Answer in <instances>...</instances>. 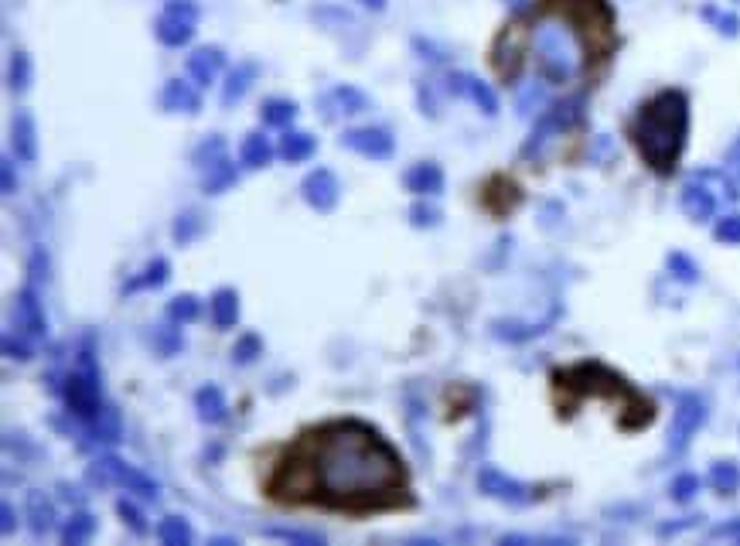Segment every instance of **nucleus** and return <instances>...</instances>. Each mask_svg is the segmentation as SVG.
<instances>
[{
	"instance_id": "f257e3e1",
	"label": "nucleus",
	"mask_w": 740,
	"mask_h": 546,
	"mask_svg": "<svg viewBox=\"0 0 740 546\" xmlns=\"http://www.w3.org/2000/svg\"><path fill=\"white\" fill-rule=\"evenodd\" d=\"M273 499L324 509H389L406 502V468L379 430L362 420H331L301 434L270 475Z\"/></svg>"
},
{
	"instance_id": "f03ea898",
	"label": "nucleus",
	"mask_w": 740,
	"mask_h": 546,
	"mask_svg": "<svg viewBox=\"0 0 740 546\" xmlns=\"http://www.w3.org/2000/svg\"><path fill=\"white\" fill-rule=\"evenodd\" d=\"M689 134V103L679 89H662L638 110L631 123V140H635L638 154L645 157L648 168L659 175L676 168L679 154L686 147Z\"/></svg>"
},
{
	"instance_id": "7ed1b4c3",
	"label": "nucleus",
	"mask_w": 740,
	"mask_h": 546,
	"mask_svg": "<svg viewBox=\"0 0 740 546\" xmlns=\"http://www.w3.org/2000/svg\"><path fill=\"white\" fill-rule=\"evenodd\" d=\"M532 55H536L539 76L553 86H563V82H573L580 72L587 69V45L580 38L577 24L563 14H543L536 24H532L529 35Z\"/></svg>"
},
{
	"instance_id": "20e7f679",
	"label": "nucleus",
	"mask_w": 740,
	"mask_h": 546,
	"mask_svg": "<svg viewBox=\"0 0 740 546\" xmlns=\"http://www.w3.org/2000/svg\"><path fill=\"white\" fill-rule=\"evenodd\" d=\"M65 396V407H69L72 417L79 420H96L99 410L106 407L103 403V379H99V366H96V352H93V338L82 342V349L76 352V369L65 376L62 386Z\"/></svg>"
},
{
	"instance_id": "39448f33",
	"label": "nucleus",
	"mask_w": 740,
	"mask_h": 546,
	"mask_svg": "<svg viewBox=\"0 0 740 546\" xmlns=\"http://www.w3.org/2000/svg\"><path fill=\"white\" fill-rule=\"evenodd\" d=\"M737 198L740 192L730 185V178L723 171H693L683 181V192H679V205L693 222H706L713 219L720 209V198Z\"/></svg>"
},
{
	"instance_id": "423d86ee",
	"label": "nucleus",
	"mask_w": 740,
	"mask_h": 546,
	"mask_svg": "<svg viewBox=\"0 0 740 546\" xmlns=\"http://www.w3.org/2000/svg\"><path fill=\"white\" fill-rule=\"evenodd\" d=\"M195 164L202 171V192L205 195H222L236 185V164L226 157V144L222 137H209L195 147Z\"/></svg>"
},
{
	"instance_id": "0eeeda50",
	"label": "nucleus",
	"mask_w": 740,
	"mask_h": 546,
	"mask_svg": "<svg viewBox=\"0 0 740 546\" xmlns=\"http://www.w3.org/2000/svg\"><path fill=\"white\" fill-rule=\"evenodd\" d=\"M89 482L120 485V488H127V492H133V495H144V499H157V492H161L151 475H144V471L127 465V461L113 458V454H103V458L89 468Z\"/></svg>"
},
{
	"instance_id": "6e6552de",
	"label": "nucleus",
	"mask_w": 740,
	"mask_h": 546,
	"mask_svg": "<svg viewBox=\"0 0 740 546\" xmlns=\"http://www.w3.org/2000/svg\"><path fill=\"white\" fill-rule=\"evenodd\" d=\"M580 113H584V96H573V99H563V103L550 106V110H546L543 117H539L536 127H532L529 140L522 144V157H532V154L543 151V147L550 144V140H553L556 134L570 130L573 123L580 120Z\"/></svg>"
},
{
	"instance_id": "1a4fd4ad",
	"label": "nucleus",
	"mask_w": 740,
	"mask_h": 546,
	"mask_svg": "<svg viewBox=\"0 0 740 546\" xmlns=\"http://www.w3.org/2000/svg\"><path fill=\"white\" fill-rule=\"evenodd\" d=\"M195 24H198L195 0H168L164 11H161V18H157V24H154V35L161 45L181 48L195 38Z\"/></svg>"
},
{
	"instance_id": "9d476101",
	"label": "nucleus",
	"mask_w": 740,
	"mask_h": 546,
	"mask_svg": "<svg viewBox=\"0 0 740 546\" xmlns=\"http://www.w3.org/2000/svg\"><path fill=\"white\" fill-rule=\"evenodd\" d=\"M706 420V400L700 393H683L679 396V407H676V420H672L669 430V448L672 451H686V444L693 441V434L703 427Z\"/></svg>"
},
{
	"instance_id": "9b49d317",
	"label": "nucleus",
	"mask_w": 740,
	"mask_h": 546,
	"mask_svg": "<svg viewBox=\"0 0 740 546\" xmlns=\"http://www.w3.org/2000/svg\"><path fill=\"white\" fill-rule=\"evenodd\" d=\"M478 488L498 502H509V506H529V502L536 499V488L526 485V482H515V478H509L505 471H498L495 465H481Z\"/></svg>"
},
{
	"instance_id": "f8f14e48",
	"label": "nucleus",
	"mask_w": 740,
	"mask_h": 546,
	"mask_svg": "<svg viewBox=\"0 0 740 546\" xmlns=\"http://www.w3.org/2000/svg\"><path fill=\"white\" fill-rule=\"evenodd\" d=\"M342 147L369 157V161H389L396 151V140L386 127H352L342 134Z\"/></svg>"
},
{
	"instance_id": "ddd939ff",
	"label": "nucleus",
	"mask_w": 740,
	"mask_h": 546,
	"mask_svg": "<svg viewBox=\"0 0 740 546\" xmlns=\"http://www.w3.org/2000/svg\"><path fill=\"white\" fill-rule=\"evenodd\" d=\"M14 321H18V332L28 338H45L48 335V318L45 308H41V297H38V284H24L18 297H14Z\"/></svg>"
},
{
	"instance_id": "4468645a",
	"label": "nucleus",
	"mask_w": 740,
	"mask_h": 546,
	"mask_svg": "<svg viewBox=\"0 0 740 546\" xmlns=\"http://www.w3.org/2000/svg\"><path fill=\"white\" fill-rule=\"evenodd\" d=\"M301 195L314 212H331L342 198V185H338L331 168H314L311 175L301 181Z\"/></svg>"
},
{
	"instance_id": "2eb2a0df",
	"label": "nucleus",
	"mask_w": 740,
	"mask_h": 546,
	"mask_svg": "<svg viewBox=\"0 0 740 546\" xmlns=\"http://www.w3.org/2000/svg\"><path fill=\"white\" fill-rule=\"evenodd\" d=\"M447 89H451L454 96L475 103L485 117H495L498 113V96L492 93V86L481 82L478 76H471V72H451V76H447Z\"/></svg>"
},
{
	"instance_id": "dca6fc26",
	"label": "nucleus",
	"mask_w": 740,
	"mask_h": 546,
	"mask_svg": "<svg viewBox=\"0 0 740 546\" xmlns=\"http://www.w3.org/2000/svg\"><path fill=\"white\" fill-rule=\"evenodd\" d=\"M161 106L168 113H188V117H195V113L202 110V96H198V89L191 86V82L168 79L161 89Z\"/></svg>"
},
{
	"instance_id": "f3484780",
	"label": "nucleus",
	"mask_w": 740,
	"mask_h": 546,
	"mask_svg": "<svg viewBox=\"0 0 740 546\" xmlns=\"http://www.w3.org/2000/svg\"><path fill=\"white\" fill-rule=\"evenodd\" d=\"M403 185H406V192H413L420 198L440 195V192H444V168L434 164V161H420L403 175Z\"/></svg>"
},
{
	"instance_id": "a211bd4d",
	"label": "nucleus",
	"mask_w": 740,
	"mask_h": 546,
	"mask_svg": "<svg viewBox=\"0 0 740 546\" xmlns=\"http://www.w3.org/2000/svg\"><path fill=\"white\" fill-rule=\"evenodd\" d=\"M222 65H226V55H222V48H215V45L195 48V52L188 55V76L195 79L198 86H212V82L219 79Z\"/></svg>"
},
{
	"instance_id": "6ab92c4d",
	"label": "nucleus",
	"mask_w": 740,
	"mask_h": 546,
	"mask_svg": "<svg viewBox=\"0 0 740 546\" xmlns=\"http://www.w3.org/2000/svg\"><path fill=\"white\" fill-rule=\"evenodd\" d=\"M11 144H14V154L21 157V161H35L38 157V127H35V117H31L28 110H18L14 113V123H11Z\"/></svg>"
},
{
	"instance_id": "aec40b11",
	"label": "nucleus",
	"mask_w": 740,
	"mask_h": 546,
	"mask_svg": "<svg viewBox=\"0 0 740 546\" xmlns=\"http://www.w3.org/2000/svg\"><path fill=\"white\" fill-rule=\"evenodd\" d=\"M321 103L331 106L335 113H342V117H355V113L369 110V96H365L362 89H355V86H335L328 96L321 99ZM335 113H331V117H335Z\"/></svg>"
},
{
	"instance_id": "412c9836",
	"label": "nucleus",
	"mask_w": 740,
	"mask_h": 546,
	"mask_svg": "<svg viewBox=\"0 0 740 546\" xmlns=\"http://www.w3.org/2000/svg\"><path fill=\"white\" fill-rule=\"evenodd\" d=\"M195 410H198V417H202L205 424H222V420L229 417V403H226V396H222V390L215 383L202 386V390L195 393Z\"/></svg>"
},
{
	"instance_id": "4be33fe9",
	"label": "nucleus",
	"mask_w": 740,
	"mask_h": 546,
	"mask_svg": "<svg viewBox=\"0 0 740 546\" xmlns=\"http://www.w3.org/2000/svg\"><path fill=\"white\" fill-rule=\"evenodd\" d=\"M256 76H260V65H256V62H239L236 69L229 72L226 86H222V103H226V106L239 103V99L249 93V86L256 82Z\"/></svg>"
},
{
	"instance_id": "5701e85b",
	"label": "nucleus",
	"mask_w": 740,
	"mask_h": 546,
	"mask_svg": "<svg viewBox=\"0 0 740 546\" xmlns=\"http://www.w3.org/2000/svg\"><path fill=\"white\" fill-rule=\"evenodd\" d=\"M209 311H212L215 328H232L239 321V294L232 291V287H219L209 301Z\"/></svg>"
},
{
	"instance_id": "b1692460",
	"label": "nucleus",
	"mask_w": 740,
	"mask_h": 546,
	"mask_svg": "<svg viewBox=\"0 0 740 546\" xmlns=\"http://www.w3.org/2000/svg\"><path fill=\"white\" fill-rule=\"evenodd\" d=\"M314 151H318V140H314L311 134H304V130H287L284 140H280V147H277V154L290 164L307 161V157H314Z\"/></svg>"
},
{
	"instance_id": "393cba45",
	"label": "nucleus",
	"mask_w": 740,
	"mask_h": 546,
	"mask_svg": "<svg viewBox=\"0 0 740 546\" xmlns=\"http://www.w3.org/2000/svg\"><path fill=\"white\" fill-rule=\"evenodd\" d=\"M168 277H171V263L164 260V256H157V260L147 263V267L140 270L123 291H157V287L168 284Z\"/></svg>"
},
{
	"instance_id": "a878e982",
	"label": "nucleus",
	"mask_w": 740,
	"mask_h": 546,
	"mask_svg": "<svg viewBox=\"0 0 740 546\" xmlns=\"http://www.w3.org/2000/svg\"><path fill=\"white\" fill-rule=\"evenodd\" d=\"M28 526L35 536H45L48 529L55 526V506H52V499H45V492L28 495Z\"/></svg>"
},
{
	"instance_id": "bb28decb",
	"label": "nucleus",
	"mask_w": 740,
	"mask_h": 546,
	"mask_svg": "<svg viewBox=\"0 0 740 546\" xmlns=\"http://www.w3.org/2000/svg\"><path fill=\"white\" fill-rule=\"evenodd\" d=\"M270 157H273V147H270V140H266L263 134H249L243 140V147H239V161H243V168H249V171L266 168V164H270Z\"/></svg>"
},
{
	"instance_id": "cd10ccee",
	"label": "nucleus",
	"mask_w": 740,
	"mask_h": 546,
	"mask_svg": "<svg viewBox=\"0 0 740 546\" xmlns=\"http://www.w3.org/2000/svg\"><path fill=\"white\" fill-rule=\"evenodd\" d=\"M89 427H93V437L99 444H116L123 437V420H120V410L110 407L106 403L103 410H99L96 420H89Z\"/></svg>"
},
{
	"instance_id": "c85d7f7f",
	"label": "nucleus",
	"mask_w": 740,
	"mask_h": 546,
	"mask_svg": "<svg viewBox=\"0 0 740 546\" xmlns=\"http://www.w3.org/2000/svg\"><path fill=\"white\" fill-rule=\"evenodd\" d=\"M297 117V103L294 99H266V103L260 106V120L263 127H290Z\"/></svg>"
},
{
	"instance_id": "c756f323",
	"label": "nucleus",
	"mask_w": 740,
	"mask_h": 546,
	"mask_svg": "<svg viewBox=\"0 0 740 546\" xmlns=\"http://www.w3.org/2000/svg\"><path fill=\"white\" fill-rule=\"evenodd\" d=\"M96 533V516H89V512H76L72 519H65L62 526V543L65 546H82L89 543Z\"/></svg>"
},
{
	"instance_id": "7c9ffc66",
	"label": "nucleus",
	"mask_w": 740,
	"mask_h": 546,
	"mask_svg": "<svg viewBox=\"0 0 740 546\" xmlns=\"http://www.w3.org/2000/svg\"><path fill=\"white\" fill-rule=\"evenodd\" d=\"M31 79H35V69H31V55L28 52H14L11 55V65H7V86H11L14 93H28Z\"/></svg>"
},
{
	"instance_id": "2f4dec72",
	"label": "nucleus",
	"mask_w": 740,
	"mask_h": 546,
	"mask_svg": "<svg viewBox=\"0 0 740 546\" xmlns=\"http://www.w3.org/2000/svg\"><path fill=\"white\" fill-rule=\"evenodd\" d=\"M553 318H556V314H553ZM553 318L539 321V325H519V321H495V335L505 338V342H526V338L546 332V325H550Z\"/></svg>"
},
{
	"instance_id": "473e14b6",
	"label": "nucleus",
	"mask_w": 740,
	"mask_h": 546,
	"mask_svg": "<svg viewBox=\"0 0 740 546\" xmlns=\"http://www.w3.org/2000/svg\"><path fill=\"white\" fill-rule=\"evenodd\" d=\"M157 540L168 543V546H188L191 526L181 516H168V519H161V526H157Z\"/></svg>"
},
{
	"instance_id": "72a5a7b5",
	"label": "nucleus",
	"mask_w": 740,
	"mask_h": 546,
	"mask_svg": "<svg viewBox=\"0 0 740 546\" xmlns=\"http://www.w3.org/2000/svg\"><path fill=\"white\" fill-rule=\"evenodd\" d=\"M710 485L717 488V492H723V495L737 492V485H740V468L734 465V461H717V465L710 468Z\"/></svg>"
},
{
	"instance_id": "f704fd0d",
	"label": "nucleus",
	"mask_w": 740,
	"mask_h": 546,
	"mask_svg": "<svg viewBox=\"0 0 740 546\" xmlns=\"http://www.w3.org/2000/svg\"><path fill=\"white\" fill-rule=\"evenodd\" d=\"M198 311H202V304H198L195 294H178L168 304V318L174 321V325H188V321H195Z\"/></svg>"
},
{
	"instance_id": "c9c22d12",
	"label": "nucleus",
	"mask_w": 740,
	"mask_h": 546,
	"mask_svg": "<svg viewBox=\"0 0 740 546\" xmlns=\"http://www.w3.org/2000/svg\"><path fill=\"white\" fill-rule=\"evenodd\" d=\"M202 226H205V222H202V215H198V212H181V215H178V222H174V239H178V243L185 246V243H191V239H195L198 233H202Z\"/></svg>"
},
{
	"instance_id": "e433bc0d",
	"label": "nucleus",
	"mask_w": 740,
	"mask_h": 546,
	"mask_svg": "<svg viewBox=\"0 0 740 546\" xmlns=\"http://www.w3.org/2000/svg\"><path fill=\"white\" fill-rule=\"evenodd\" d=\"M256 355H263V342H260V335L249 332V335L239 338L236 349H232V362H236V366H249Z\"/></svg>"
},
{
	"instance_id": "4c0bfd02",
	"label": "nucleus",
	"mask_w": 740,
	"mask_h": 546,
	"mask_svg": "<svg viewBox=\"0 0 740 546\" xmlns=\"http://www.w3.org/2000/svg\"><path fill=\"white\" fill-rule=\"evenodd\" d=\"M263 536H273V540H287V543H304V546H318V543H324L318 533H301V529H284V526L263 529Z\"/></svg>"
},
{
	"instance_id": "58836bf2",
	"label": "nucleus",
	"mask_w": 740,
	"mask_h": 546,
	"mask_svg": "<svg viewBox=\"0 0 740 546\" xmlns=\"http://www.w3.org/2000/svg\"><path fill=\"white\" fill-rule=\"evenodd\" d=\"M669 270L676 273L679 280H686V284H696V280H700V270H696V263L689 260L686 253H669Z\"/></svg>"
},
{
	"instance_id": "ea45409f",
	"label": "nucleus",
	"mask_w": 740,
	"mask_h": 546,
	"mask_svg": "<svg viewBox=\"0 0 740 546\" xmlns=\"http://www.w3.org/2000/svg\"><path fill=\"white\" fill-rule=\"evenodd\" d=\"M713 236L727 246H740V215H723L717 222V229H713Z\"/></svg>"
},
{
	"instance_id": "a19ab883",
	"label": "nucleus",
	"mask_w": 740,
	"mask_h": 546,
	"mask_svg": "<svg viewBox=\"0 0 740 546\" xmlns=\"http://www.w3.org/2000/svg\"><path fill=\"white\" fill-rule=\"evenodd\" d=\"M4 352H7V359L28 362L31 355H35V345H31V342H28V335H21V332H18V338H14V335H4Z\"/></svg>"
},
{
	"instance_id": "79ce46f5",
	"label": "nucleus",
	"mask_w": 740,
	"mask_h": 546,
	"mask_svg": "<svg viewBox=\"0 0 740 546\" xmlns=\"http://www.w3.org/2000/svg\"><path fill=\"white\" fill-rule=\"evenodd\" d=\"M116 512H120V519H123V523H127V526H130V529H133V533H137V536H144V533H147V523H144V516H140V509L133 506L130 499H120V502H116Z\"/></svg>"
},
{
	"instance_id": "37998d69",
	"label": "nucleus",
	"mask_w": 740,
	"mask_h": 546,
	"mask_svg": "<svg viewBox=\"0 0 740 546\" xmlns=\"http://www.w3.org/2000/svg\"><path fill=\"white\" fill-rule=\"evenodd\" d=\"M703 18H710L717 24L720 35H737L740 31V18H734V14H720L717 7H703Z\"/></svg>"
},
{
	"instance_id": "c03bdc74",
	"label": "nucleus",
	"mask_w": 740,
	"mask_h": 546,
	"mask_svg": "<svg viewBox=\"0 0 740 546\" xmlns=\"http://www.w3.org/2000/svg\"><path fill=\"white\" fill-rule=\"evenodd\" d=\"M410 222H413L417 229H430V226H437V222H440V212L434 209V205L417 202V205L410 209Z\"/></svg>"
},
{
	"instance_id": "a18cd8bd",
	"label": "nucleus",
	"mask_w": 740,
	"mask_h": 546,
	"mask_svg": "<svg viewBox=\"0 0 740 546\" xmlns=\"http://www.w3.org/2000/svg\"><path fill=\"white\" fill-rule=\"evenodd\" d=\"M696 492H700V478L696 475H679L676 482H672V499L676 502H689Z\"/></svg>"
},
{
	"instance_id": "49530a36",
	"label": "nucleus",
	"mask_w": 740,
	"mask_h": 546,
	"mask_svg": "<svg viewBox=\"0 0 740 546\" xmlns=\"http://www.w3.org/2000/svg\"><path fill=\"white\" fill-rule=\"evenodd\" d=\"M154 342L164 355H174L181 349V335L174 332V328H161V332H154Z\"/></svg>"
},
{
	"instance_id": "de8ad7c7",
	"label": "nucleus",
	"mask_w": 740,
	"mask_h": 546,
	"mask_svg": "<svg viewBox=\"0 0 740 546\" xmlns=\"http://www.w3.org/2000/svg\"><path fill=\"white\" fill-rule=\"evenodd\" d=\"M0 171H4V195H14L18 192V178H14V164L7 157L0 161Z\"/></svg>"
},
{
	"instance_id": "09e8293b",
	"label": "nucleus",
	"mask_w": 740,
	"mask_h": 546,
	"mask_svg": "<svg viewBox=\"0 0 740 546\" xmlns=\"http://www.w3.org/2000/svg\"><path fill=\"white\" fill-rule=\"evenodd\" d=\"M727 171L740 178V137L727 147Z\"/></svg>"
},
{
	"instance_id": "8fccbe9b",
	"label": "nucleus",
	"mask_w": 740,
	"mask_h": 546,
	"mask_svg": "<svg viewBox=\"0 0 740 546\" xmlns=\"http://www.w3.org/2000/svg\"><path fill=\"white\" fill-rule=\"evenodd\" d=\"M713 536H730V540H740V519H737V523L717 526V529H713Z\"/></svg>"
},
{
	"instance_id": "3c124183",
	"label": "nucleus",
	"mask_w": 740,
	"mask_h": 546,
	"mask_svg": "<svg viewBox=\"0 0 740 546\" xmlns=\"http://www.w3.org/2000/svg\"><path fill=\"white\" fill-rule=\"evenodd\" d=\"M0 516H4V523H0V529H4V533H14V509L7 506V502H4V509H0Z\"/></svg>"
},
{
	"instance_id": "603ef678",
	"label": "nucleus",
	"mask_w": 740,
	"mask_h": 546,
	"mask_svg": "<svg viewBox=\"0 0 740 546\" xmlns=\"http://www.w3.org/2000/svg\"><path fill=\"white\" fill-rule=\"evenodd\" d=\"M359 4L372 7V11H382V7H386V0H359Z\"/></svg>"
}]
</instances>
